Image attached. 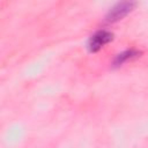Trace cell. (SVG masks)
Listing matches in <instances>:
<instances>
[{
    "label": "cell",
    "instance_id": "obj_1",
    "mask_svg": "<svg viewBox=\"0 0 148 148\" xmlns=\"http://www.w3.org/2000/svg\"><path fill=\"white\" fill-rule=\"evenodd\" d=\"M135 5L136 3L134 0H123V1L118 2L108 13L106 21L112 23V22H117V21L121 20L123 17H125L127 14H130L134 9Z\"/></svg>",
    "mask_w": 148,
    "mask_h": 148
},
{
    "label": "cell",
    "instance_id": "obj_2",
    "mask_svg": "<svg viewBox=\"0 0 148 148\" xmlns=\"http://www.w3.org/2000/svg\"><path fill=\"white\" fill-rule=\"evenodd\" d=\"M113 38L112 32L106 31V30H99L97 32H95L88 42V49L90 52H97L98 50H101L105 44H108L109 42H111Z\"/></svg>",
    "mask_w": 148,
    "mask_h": 148
},
{
    "label": "cell",
    "instance_id": "obj_3",
    "mask_svg": "<svg viewBox=\"0 0 148 148\" xmlns=\"http://www.w3.org/2000/svg\"><path fill=\"white\" fill-rule=\"evenodd\" d=\"M139 54H140V52L136 51V50H127V51H125V52H123V53H120L116 57L114 65H121V64H124L125 61H127L130 59L139 57Z\"/></svg>",
    "mask_w": 148,
    "mask_h": 148
}]
</instances>
